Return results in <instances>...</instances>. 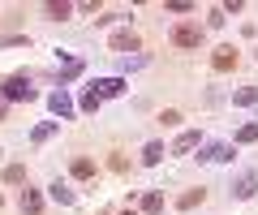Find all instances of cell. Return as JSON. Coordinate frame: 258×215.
Segmentation results:
<instances>
[{
	"instance_id": "obj_22",
	"label": "cell",
	"mask_w": 258,
	"mask_h": 215,
	"mask_svg": "<svg viewBox=\"0 0 258 215\" xmlns=\"http://www.w3.org/2000/svg\"><path fill=\"white\" fill-rule=\"evenodd\" d=\"M168 13H194L189 0H168Z\"/></svg>"
},
{
	"instance_id": "obj_10",
	"label": "cell",
	"mask_w": 258,
	"mask_h": 215,
	"mask_svg": "<svg viewBox=\"0 0 258 215\" xmlns=\"http://www.w3.org/2000/svg\"><path fill=\"white\" fill-rule=\"evenodd\" d=\"M168 151H164V142H147V151H142V164H147V168H155L159 159H164Z\"/></svg>"
},
{
	"instance_id": "obj_1",
	"label": "cell",
	"mask_w": 258,
	"mask_h": 215,
	"mask_svg": "<svg viewBox=\"0 0 258 215\" xmlns=\"http://www.w3.org/2000/svg\"><path fill=\"white\" fill-rule=\"evenodd\" d=\"M168 39H172L176 47H185V52H198V47L207 43V30L198 26V22H176V26H172V35H168Z\"/></svg>"
},
{
	"instance_id": "obj_20",
	"label": "cell",
	"mask_w": 258,
	"mask_h": 215,
	"mask_svg": "<svg viewBox=\"0 0 258 215\" xmlns=\"http://www.w3.org/2000/svg\"><path fill=\"white\" fill-rule=\"evenodd\" d=\"M99 103H103L99 95H95V91H86V95H82V112H99Z\"/></svg>"
},
{
	"instance_id": "obj_23",
	"label": "cell",
	"mask_w": 258,
	"mask_h": 215,
	"mask_svg": "<svg viewBox=\"0 0 258 215\" xmlns=\"http://www.w3.org/2000/svg\"><path fill=\"white\" fill-rule=\"evenodd\" d=\"M159 121H164V125H181V112H172V108H168V112H159Z\"/></svg>"
},
{
	"instance_id": "obj_21",
	"label": "cell",
	"mask_w": 258,
	"mask_h": 215,
	"mask_svg": "<svg viewBox=\"0 0 258 215\" xmlns=\"http://www.w3.org/2000/svg\"><path fill=\"white\" fill-rule=\"evenodd\" d=\"M52 133H56V121H47V125H39V129L30 133V138H35V142H47V138H52Z\"/></svg>"
},
{
	"instance_id": "obj_8",
	"label": "cell",
	"mask_w": 258,
	"mask_h": 215,
	"mask_svg": "<svg viewBox=\"0 0 258 215\" xmlns=\"http://www.w3.org/2000/svg\"><path fill=\"white\" fill-rule=\"evenodd\" d=\"M22 211H26V215H39V211H43V194H39V189H22Z\"/></svg>"
},
{
	"instance_id": "obj_26",
	"label": "cell",
	"mask_w": 258,
	"mask_h": 215,
	"mask_svg": "<svg viewBox=\"0 0 258 215\" xmlns=\"http://www.w3.org/2000/svg\"><path fill=\"white\" fill-rule=\"evenodd\" d=\"M0 202H5V198H0Z\"/></svg>"
},
{
	"instance_id": "obj_14",
	"label": "cell",
	"mask_w": 258,
	"mask_h": 215,
	"mask_svg": "<svg viewBox=\"0 0 258 215\" xmlns=\"http://www.w3.org/2000/svg\"><path fill=\"white\" fill-rule=\"evenodd\" d=\"M254 189H258V177H254V172H245V177L237 181V198H254Z\"/></svg>"
},
{
	"instance_id": "obj_4",
	"label": "cell",
	"mask_w": 258,
	"mask_h": 215,
	"mask_svg": "<svg viewBox=\"0 0 258 215\" xmlns=\"http://www.w3.org/2000/svg\"><path fill=\"white\" fill-rule=\"evenodd\" d=\"M91 91L99 99H116V95H125V78H99V82H91Z\"/></svg>"
},
{
	"instance_id": "obj_19",
	"label": "cell",
	"mask_w": 258,
	"mask_h": 215,
	"mask_svg": "<svg viewBox=\"0 0 258 215\" xmlns=\"http://www.w3.org/2000/svg\"><path fill=\"white\" fill-rule=\"evenodd\" d=\"M237 142H258V121L241 125V129H237Z\"/></svg>"
},
{
	"instance_id": "obj_15",
	"label": "cell",
	"mask_w": 258,
	"mask_h": 215,
	"mask_svg": "<svg viewBox=\"0 0 258 215\" xmlns=\"http://www.w3.org/2000/svg\"><path fill=\"white\" fill-rule=\"evenodd\" d=\"M5 185H26V168L22 164H9L5 168Z\"/></svg>"
},
{
	"instance_id": "obj_17",
	"label": "cell",
	"mask_w": 258,
	"mask_h": 215,
	"mask_svg": "<svg viewBox=\"0 0 258 215\" xmlns=\"http://www.w3.org/2000/svg\"><path fill=\"white\" fill-rule=\"evenodd\" d=\"M232 103H241V108H249V103H258V91H254V86H241V91L232 95Z\"/></svg>"
},
{
	"instance_id": "obj_25",
	"label": "cell",
	"mask_w": 258,
	"mask_h": 215,
	"mask_svg": "<svg viewBox=\"0 0 258 215\" xmlns=\"http://www.w3.org/2000/svg\"><path fill=\"white\" fill-rule=\"evenodd\" d=\"M0 121H5V108H0Z\"/></svg>"
},
{
	"instance_id": "obj_13",
	"label": "cell",
	"mask_w": 258,
	"mask_h": 215,
	"mask_svg": "<svg viewBox=\"0 0 258 215\" xmlns=\"http://www.w3.org/2000/svg\"><path fill=\"white\" fill-rule=\"evenodd\" d=\"M74 177H78V181H91V177H95V159H82V155H78V159H74Z\"/></svg>"
},
{
	"instance_id": "obj_3",
	"label": "cell",
	"mask_w": 258,
	"mask_h": 215,
	"mask_svg": "<svg viewBox=\"0 0 258 215\" xmlns=\"http://www.w3.org/2000/svg\"><path fill=\"white\" fill-rule=\"evenodd\" d=\"M211 69H215V74H228V69H237V47H232V43H220V47L211 52Z\"/></svg>"
},
{
	"instance_id": "obj_24",
	"label": "cell",
	"mask_w": 258,
	"mask_h": 215,
	"mask_svg": "<svg viewBox=\"0 0 258 215\" xmlns=\"http://www.w3.org/2000/svg\"><path fill=\"white\" fill-rule=\"evenodd\" d=\"M120 215H142V211H120Z\"/></svg>"
},
{
	"instance_id": "obj_16",
	"label": "cell",
	"mask_w": 258,
	"mask_h": 215,
	"mask_svg": "<svg viewBox=\"0 0 258 215\" xmlns=\"http://www.w3.org/2000/svg\"><path fill=\"white\" fill-rule=\"evenodd\" d=\"M43 9H47V18L60 22V18H69V13H74V5H64V0H52V5H43Z\"/></svg>"
},
{
	"instance_id": "obj_18",
	"label": "cell",
	"mask_w": 258,
	"mask_h": 215,
	"mask_svg": "<svg viewBox=\"0 0 258 215\" xmlns=\"http://www.w3.org/2000/svg\"><path fill=\"white\" fill-rule=\"evenodd\" d=\"M52 198H56V202H60V206H69V202H74V189H69V185H60V181H56V185H52Z\"/></svg>"
},
{
	"instance_id": "obj_7",
	"label": "cell",
	"mask_w": 258,
	"mask_h": 215,
	"mask_svg": "<svg viewBox=\"0 0 258 215\" xmlns=\"http://www.w3.org/2000/svg\"><path fill=\"white\" fill-rule=\"evenodd\" d=\"M194 147H203V133H198V129H185L181 138L172 142V151H168V155H185V151H194Z\"/></svg>"
},
{
	"instance_id": "obj_6",
	"label": "cell",
	"mask_w": 258,
	"mask_h": 215,
	"mask_svg": "<svg viewBox=\"0 0 258 215\" xmlns=\"http://www.w3.org/2000/svg\"><path fill=\"white\" fill-rule=\"evenodd\" d=\"M47 103H52V112L60 116V121H69V116H74V99L64 95V86H60V91H52V99H47Z\"/></svg>"
},
{
	"instance_id": "obj_5",
	"label": "cell",
	"mask_w": 258,
	"mask_h": 215,
	"mask_svg": "<svg viewBox=\"0 0 258 215\" xmlns=\"http://www.w3.org/2000/svg\"><path fill=\"white\" fill-rule=\"evenodd\" d=\"M108 43H112V52H138V47H142V39L134 35V30H116V35H112Z\"/></svg>"
},
{
	"instance_id": "obj_9",
	"label": "cell",
	"mask_w": 258,
	"mask_h": 215,
	"mask_svg": "<svg viewBox=\"0 0 258 215\" xmlns=\"http://www.w3.org/2000/svg\"><path fill=\"white\" fill-rule=\"evenodd\" d=\"M203 159H207V164H228V159H232V147L215 142V147H207V151H203Z\"/></svg>"
},
{
	"instance_id": "obj_11",
	"label": "cell",
	"mask_w": 258,
	"mask_h": 215,
	"mask_svg": "<svg viewBox=\"0 0 258 215\" xmlns=\"http://www.w3.org/2000/svg\"><path fill=\"white\" fill-rule=\"evenodd\" d=\"M203 198H207V189H189V194L176 198V206H181V211H194V206H203Z\"/></svg>"
},
{
	"instance_id": "obj_2",
	"label": "cell",
	"mask_w": 258,
	"mask_h": 215,
	"mask_svg": "<svg viewBox=\"0 0 258 215\" xmlns=\"http://www.w3.org/2000/svg\"><path fill=\"white\" fill-rule=\"evenodd\" d=\"M0 95H5V99H35V86H30L26 74H13V78L0 82Z\"/></svg>"
},
{
	"instance_id": "obj_12",
	"label": "cell",
	"mask_w": 258,
	"mask_h": 215,
	"mask_svg": "<svg viewBox=\"0 0 258 215\" xmlns=\"http://www.w3.org/2000/svg\"><path fill=\"white\" fill-rule=\"evenodd\" d=\"M159 211H164V194H155V189L142 194V215H159Z\"/></svg>"
}]
</instances>
